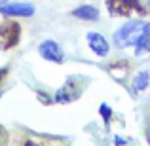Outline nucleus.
<instances>
[{"instance_id": "obj_1", "label": "nucleus", "mask_w": 150, "mask_h": 146, "mask_svg": "<svg viewBox=\"0 0 150 146\" xmlns=\"http://www.w3.org/2000/svg\"><path fill=\"white\" fill-rule=\"evenodd\" d=\"M144 25L146 23L143 21H129L125 23L124 27H120V29L114 32V46L116 48H129V46H135L137 40H139L141 32H143Z\"/></svg>"}, {"instance_id": "obj_2", "label": "nucleus", "mask_w": 150, "mask_h": 146, "mask_svg": "<svg viewBox=\"0 0 150 146\" xmlns=\"http://www.w3.org/2000/svg\"><path fill=\"white\" fill-rule=\"evenodd\" d=\"M106 8L112 15H131L133 11L144 15L146 13V8L139 2V0H106Z\"/></svg>"}, {"instance_id": "obj_3", "label": "nucleus", "mask_w": 150, "mask_h": 146, "mask_svg": "<svg viewBox=\"0 0 150 146\" xmlns=\"http://www.w3.org/2000/svg\"><path fill=\"white\" fill-rule=\"evenodd\" d=\"M19 36H21V25L15 21H4L0 23V48L10 49L17 46Z\"/></svg>"}, {"instance_id": "obj_4", "label": "nucleus", "mask_w": 150, "mask_h": 146, "mask_svg": "<svg viewBox=\"0 0 150 146\" xmlns=\"http://www.w3.org/2000/svg\"><path fill=\"white\" fill-rule=\"evenodd\" d=\"M38 53H40V57H44L46 61H51V63H63L65 61L63 49L59 48V44L55 40H44L38 46Z\"/></svg>"}, {"instance_id": "obj_5", "label": "nucleus", "mask_w": 150, "mask_h": 146, "mask_svg": "<svg viewBox=\"0 0 150 146\" xmlns=\"http://www.w3.org/2000/svg\"><path fill=\"white\" fill-rule=\"evenodd\" d=\"M0 13L8 17H30L34 13L33 4H4L0 6Z\"/></svg>"}, {"instance_id": "obj_6", "label": "nucleus", "mask_w": 150, "mask_h": 146, "mask_svg": "<svg viewBox=\"0 0 150 146\" xmlns=\"http://www.w3.org/2000/svg\"><path fill=\"white\" fill-rule=\"evenodd\" d=\"M76 87H78L76 78H69V80L65 82V85L55 93V102H72L74 99L80 95V91H78Z\"/></svg>"}, {"instance_id": "obj_7", "label": "nucleus", "mask_w": 150, "mask_h": 146, "mask_svg": "<svg viewBox=\"0 0 150 146\" xmlns=\"http://www.w3.org/2000/svg\"><path fill=\"white\" fill-rule=\"evenodd\" d=\"M88 46H89V49H91L95 55H99V57H105V55L108 53V49H110L106 38L103 36V34H99V32H88Z\"/></svg>"}, {"instance_id": "obj_8", "label": "nucleus", "mask_w": 150, "mask_h": 146, "mask_svg": "<svg viewBox=\"0 0 150 146\" xmlns=\"http://www.w3.org/2000/svg\"><path fill=\"white\" fill-rule=\"evenodd\" d=\"M72 15L82 19V21H97L99 19V10L95 6H78L72 11Z\"/></svg>"}, {"instance_id": "obj_9", "label": "nucleus", "mask_w": 150, "mask_h": 146, "mask_svg": "<svg viewBox=\"0 0 150 146\" xmlns=\"http://www.w3.org/2000/svg\"><path fill=\"white\" fill-rule=\"evenodd\" d=\"M135 53L137 55H143V53H150V23H146L141 32L139 40L135 44Z\"/></svg>"}, {"instance_id": "obj_10", "label": "nucleus", "mask_w": 150, "mask_h": 146, "mask_svg": "<svg viewBox=\"0 0 150 146\" xmlns=\"http://www.w3.org/2000/svg\"><path fill=\"white\" fill-rule=\"evenodd\" d=\"M148 84H150L148 70H141V72H137V76L133 78L131 87H133V91H135V93H141V91H144V89L148 87Z\"/></svg>"}, {"instance_id": "obj_11", "label": "nucleus", "mask_w": 150, "mask_h": 146, "mask_svg": "<svg viewBox=\"0 0 150 146\" xmlns=\"http://www.w3.org/2000/svg\"><path fill=\"white\" fill-rule=\"evenodd\" d=\"M99 112H101V116H103V120H105V121H110V116H112V110H110L106 104H101Z\"/></svg>"}, {"instance_id": "obj_12", "label": "nucleus", "mask_w": 150, "mask_h": 146, "mask_svg": "<svg viewBox=\"0 0 150 146\" xmlns=\"http://www.w3.org/2000/svg\"><path fill=\"white\" fill-rule=\"evenodd\" d=\"M8 142V133H6V129L0 125V146H6Z\"/></svg>"}, {"instance_id": "obj_13", "label": "nucleus", "mask_w": 150, "mask_h": 146, "mask_svg": "<svg viewBox=\"0 0 150 146\" xmlns=\"http://www.w3.org/2000/svg\"><path fill=\"white\" fill-rule=\"evenodd\" d=\"M6 74H8V68L4 66V68H0V84H2V80L6 78Z\"/></svg>"}, {"instance_id": "obj_14", "label": "nucleus", "mask_w": 150, "mask_h": 146, "mask_svg": "<svg viewBox=\"0 0 150 146\" xmlns=\"http://www.w3.org/2000/svg\"><path fill=\"white\" fill-rule=\"evenodd\" d=\"M124 142H125L124 139H120V137H116V144H124Z\"/></svg>"}, {"instance_id": "obj_15", "label": "nucleus", "mask_w": 150, "mask_h": 146, "mask_svg": "<svg viewBox=\"0 0 150 146\" xmlns=\"http://www.w3.org/2000/svg\"><path fill=\"white\" fill-rule=\"evenodd\" d=\"M23 146H36V144H34V142H33V140H27V142H25V144H23Z\"/></svg>"}, {"instance_id": "obj_16", "label": "nucleus", "mask_w": 150, "mask_h": 146, "mask_svg": "<svg viewBox=\"0 0 150 146\" xmlns=\"http://www.w3.org/2000/svg\"><path fill=\"white\" fill-rule=\"evenodd\" d=\"M8 2V0H0V6H4V4H6Z\"/></svg>"}]
</instances>
